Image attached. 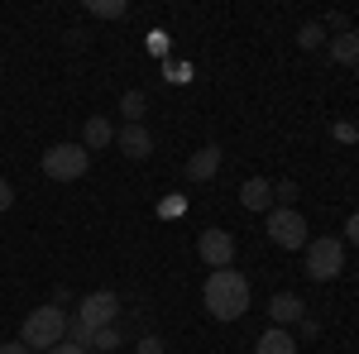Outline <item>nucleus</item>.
Instances as JSON below:
<instances>
[{"label": "nucleus", "instance_id": "12", "mask_svg": "<svg viewBox=\"0 0 359 354\" xmlns=\"http://www.w3.org/2000/svg\"><path fill=\"white\" fill-rule=\"evenodd\" d=\"M111 144H115V125L106 120V115H91V120L82 125V149L91 154V149H111Z\"/></svg>", "mask_w": 359, "mask_h": 354}, {"label": "nucleus", "instance_id": "5", "mask_svg": "<svg viewBox=\"0 0 359 354\" xmlns=\"http://www.w3.org/2000/svg\"><path fill=\"white\" fill-rule=\"evenodd\" d=\"M269 240H273L278 249H306V220H302V211H292V206L269 211Z\"/></svg>", "mask_w": 359, "mask_h": 354}, {"label": "nucleus", "instance_id": "17", "mask_svg": "<svg viewBox=\"0 0 359 354\" xmlns=\"http://www.w3.org/2000/svg\"><path fill=\"white\" fill-rule=\"evenodd\" d=\"M67 345H77V350H91V330H86L77 316H67Z\"/></svg>", "mask_w": 359, "mask_h": 354}, {"label": "nucleus", "instance_id": "4", "mask_svg": "<svg viewBox=\"0 0 359 354\" xmlns=\"http://www.w3.org/2000/svg\"><path fill=\"white\" fill-rule=\"evenodd\" d=\"M340 268H345V245H340V240L321 235V240L306 245V278H311V282H331Z\"/></svg>", "mask_w": 359, "mask_h": 354}, {"label": "nucleus", "instance_id": "16", "mask_svg": "<svg viewBox=\"0 0 359 354\" xmlns=\"http://www.w3.org/2000/svg\"><path fill=\"white\" fill-rule=\"evenodd\" d=\"M86 10H91V15H101V20H125V15H130V5H125V0H91Z\"/></svg>", "mask_w": 359, "mask_h": 354}, {"label": "nucleus", "instance_id": "21", "mask_svg": "<svg viewBox=\"0 0 359 354\" xmlns=\"http://www.w3.org/2000/svg\"><path fill=\"white\" fill-rule=\"evenodd\" d=\"M135 354H163V340H158V335H144Z\"/></svg>", "mask_w": 359, "mask_h": 354}, {"label": "nucleus", "instance_id": "20", "mask_svg": "<svg viewBox=\"0 0 359 354\" xmlns=\"http://www.w3.org/2000/svg\"><path fill=\"white\" fill-rule=\"evenodd\" d=\"M273 196L283 201V206H292V201H297V182H278V187H273Z\"/></svg>", "mask_w": 359, "mask_h": 354}, {"label": "nucleus", "instance_id": "8", "mask_svg": "<svg viewBox=\"0 0 359 354\" xmlns=\"http://www.w3.org/2000/svg\"><path fill=\"white\" fill-rule=\"evenodd\" d=\"M115 149L125 154V158H149L154 154V135L144 130V125H125V130H115Z\"/></svg>", "mask_w": 359, "mask_h": 354}, {"label": "nucleus", "instance_id": "18", "mask_svg": "<svg viewBox=\"0 0 359 354\" xmlns=\"http://www.w3.org/2000/svg\"><path fill=\"white\" fill-rule=\"evenodd\" d=\"M115 345H120V330H115V326H106V330H91V350H106V354H115Z\"/></svg>", "mask_w": 359, "mask_h": 354}, {"label": "nucleus", "instance_id": "25", "mask_svg": "<svg viewBox=\"0 0 359 354\" xmlns=\"http://www.w3.org/2000/svg\"><path fill=\"white\" fill-rule=\"evenodd\" d=\"M48 354H86V350H77V345H67V340H62V345H53Z\"/></svg>", "mask_w": 359, "mask_h": 354}, {"label": "nucleus", "instance_id": "1", "mask_svg": "<svg viewBox=\"0 0 359 354\" xmlns=\"http://www.w3.org/2000/svg\"><path fill=\"white\" fill-rule=\"evenodd\" d=\"M201 301H206V311L216 321H240L249 311V278L235 268H216L206 278V287H201Z\"/></svg>", "mask_w": 359, "mask_h": 354}, {"label": "nucleus", "instance_id": "24", "mask_svg": "<svg viewBox=\"0 0 359 354\" xmlns=\"http://www.w3.org/2000/svg\"><path fill=\"white\" fill-rule=\"evenodd\" d=\"M345 240H350V245H359V211L345 220Z\"/></svg>", "mask_w": 359, "mask_h": 354}, {"label": "nucleus", "instance_id": "6", "mask_svg": "<svg viewBox=\"0 0 359 354\" xmlns=\"http://www.w3.org/2000/svg\"><path fill=\"white\" fill-rule=\"evenodd\" d=\"M115 316H120V301H115V292H86V297L77 301V321H82L86 330L115 326Z\"/></svg>", "mask_w": 359, "mask_h": 354}, {"label": "nucleus", "instance_id": "3", "mask_svg": "<svg viewBox=\"0 0 359 354\" xmlns=\"http://www.w3.org/2000/svg\"><path fill=\"white\" fill-rule=\"evenodd\" d=\"M86 168H91V154L82 144H53L43 154V177H53V182H77L86 177Z\"/></svg>", "mask_w": 359, "mask_h": 354}, {"label": "nucleus", "instance_id": "28", "mask_svg": "<svg viewBox=\"0 0 359 354\" xmlns=\"http://www.w3.org/2000/svg\"><path fill=\"white\" fill-rule=\"evenodd\" d=\"M355 278H359V268H355Z\"/></svg>", "mask_w": 359, "mask_h": 354}, {"label": "nucleus", "instance_id": "9", "mask_svg": "<svg viewBox=\"0 0 359 354\" xmlns=\"http://www.w3.org/2000/svg\"><path fill=\"white\" fill-rule=\"evenodd\" d=\"M269 316H273V326H292V321L306 316V306H302L297 292H273V297H269Z\"/></svg>", "mask_w": 359, "mask_h": 354}, {"label": "nucleus", "instance_id": "23", "mask_svg": "<svg viewBox=\"0 0 359 354\" xmlns=\"http://www.w3.org/2000/svg\"><path fill=\"white\" fill-rule=\"evenodd\" d=\"M335 139H340V144H355L359 130H355V125H335Z\"/></svg>", "mask_w": 359, "mask_h": 354}, {"label": "nucleus", "instance_id": "22", "mask_svg": "<svg viewBox=\"0 0 359 354\" xmlns=\"http://www.w3.org/2000/svg\"><path fill=\"white\" fill-rule=\"evenodd\" d=\"M10 206H15V187L0 177V211H10Z\"/></svg>", "mask_w": 359, "mask_h": 354}, {"label": "nucleus", "instance_id": "2", "mask_svg": "<svg viewBox=\"0 0 359 354\" xmlns=\"http://www.w3.org/2000/svg\"><path fill=\"white\" fill-rule=\"evenodd\" d=\"M67 340V316H62V306H39V311H29L25 326H20V345H25L29 354L34 350H53V345H62Z\"/></svg>", "mask_w": 359, "mask_h": 354}, {"label": "nucleus", "instance_id": "10", "mask_svg": "<svg viewBox=\"0 0 359 354\" xmlns=\"http://www.w3.org/2000/svg\"><path fill=\"white\" fill-rule=\"evenodd\" d=\"M326 53H331V62H340V67H355L359 62V34L355 29L331 34V39H326Z\"/></svg>", "mask_w": 359, "mask_h": 354}, {"label": "nucleus", "instance_id": "15", "mask_svg": "<svg viewBox=\"0 0 359 354\" xmlns=\"http://www.w3.org/2000/svg\"><path fill=\"white\" fill-rule=\"evenodd\" d=\"M144 110H149L144 91H125V96H120V115H125L130 125H139V120H144Z\"/></svg>", "mask_w": 359, "mask_h": 354}, {"label": "nucleus", "instance_id": "11", "mask_svg": "<svg viewBox=\"0 0 359 354\" xmlns=\"http://www.w3.org/2000/svg\"><path fill=\"white\" fill-rule=\"evenodd\" d=\"M216 168H221V149H216V144H206V149H196L192 158H187V177H192V182H211V177H216Z\"/></svg>", "mask_w": 359, "mask_h": 354}, {"label": "nucleus", "instance_id": "7", "mask_svg": "<svg viewBox=\"0 0 359 354\" xmlns=\"http://www.w3.org/2000/svg\"><path fill=\"white\" fill-rule=\"evenodd\" d=\"M235 235L230 230H201V240H196V254H201V264L216 273V268H230L235 264Z\"/></svg>", "mask_w": 359, "mask_h": 354}, {"label": "nucleus", "instance_id": "26", "mask_svg": "<svg viewBox=\"0 0 359 354\" xmlns=\"http://www.w3.org/2000/svg\"><path fill=\"white\" fill-rule=\"evenodd\" d=\"M0 354H29V350L20 345V340H10V345H0Z\"/></svg>", "mask_w": 359, "mask_h": 354}, {"label": "nucleus", "instance_id": "27", "mask_svg": "<svg viewBox=\"0 0 359 354\" xmlns=\"http://www.w3.org/2000/svg\"><path fill=\"white\" fill-rule=\"evenodd\" d=\"M355 77H359V62H355Z\"/></svg>", "mask_w": 359, "mask_h": 354}, {"label": "nucleus", "instance_id": "14", "mask_svg": "<svg viewBox=\"0 0 359 354\" xmlns=\"http://www.w3.org/2000/svg\"><path fill=\"white\" fill-rule=\"evenodd\" d=\"M254 354H297V340H292V335H287L283 326H269L264 335H259Z\"/></svg>", "mask_w": 359, "mask_h": 354}, {"label": "nucleus", "instance_id": "19", "mask_svg": "<svg viewBox=\"0 0 359 354\" xmlns=\"http://www.w3.org/2000/svg\"><path fill=\"white\" fill-rule=\"evenodd\" d=\"M297 43H302V48H321V43H326V29L321 25H302L297 29Z\"/></svg>", "mask_w": 359, "mask_h": 354}, {"label": "nucleus", "instance_id": "13", "mask_svg": "<svg viewBox=\"0 0 359 354\" xmlns=\"http://www.w3.org/2000/svg\"><path fill=\"white\" fill-rule=\"evenodd\" d=\"M269 201H273L269 177H249L245 187H240V206H245V211H269Z\"/></svg>", "mask_w": 359, "mask_h": 354}]
</instances>
